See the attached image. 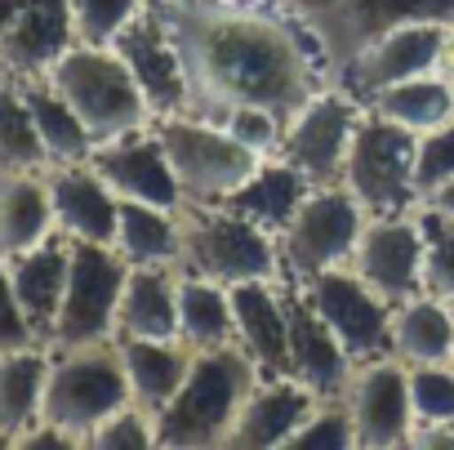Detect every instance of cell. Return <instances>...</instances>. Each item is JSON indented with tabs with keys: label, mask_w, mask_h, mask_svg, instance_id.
I'll return each instance as SVG.
<instances>
[{
	"label": "cell",
	"mask_w": 454,
	"mask_h": 450,
	"mask_svg": "<svg viewBox=\"0 0 454 450\" xmlns=\"http://www.w3.org/2000/svg\"><path fill=\"white\" fill-rule=\"evenodd\" d=\"M312 178L299 170V165H290L286 156H263L259 161V170L227 196L223 205H232L237 214H246V218H254V223H263L268 233H281L286 223L294 218V209L312 196Z\"/></svg>",
	"instance_id": "cell-27"
},
{
	"label": "cell",
	"mask_w": 454,
	"mask_h": 450,
	"mask_svg": "<svg viewBox=\"0 0 454 450\" xmlns=\"http://www.w3.org/2000/svg\"><path fill=\"white\" fill-rule=\"evenodd\" d=\"M129 379L116 339L81 343V348H50V379H45V406L41 419L72 432L81 446L90 432L121 406H129Z\"/></svg>",
	"instance_id": "cell-5"
},
{
	"label": "cell",
	"mask_w": 454,
	"mask_h": 450,
	"mask_svg": "<svg viewBox=\"0 0 454 450\" xmlns=\"http://www.w3.org/2000/svg\"><path fill=\"white\" fill-rule=\"evenodd\" d=\"M54 233L45 170H0V259L23 255Z\"/></svg>",
	"instance_id": "cell-24"
},
{
	"label": "cell",
	"mask_w": 454,
	"mask_h": 450,
	"mask_svg": "<svg viewBox=\"0 0 454 450\" xmlns=\"http://www.w3.org/2000/svg\"><path fill=\"white\" fill-rule=\"evenodd\" d=\"M27 343H41V339H36L32 321L23 317L19 295L10 286V268L0 259V352H14V348H27Z\"/></svg>",
	"instance_id": "cell-42"
},
{
	"label": "cell",
	"mask_w": 454,
	"mask_h": 450,
	"mask_svg": "<svg viewBox=\"0 0 454 450\" xmlns=\"http://www.w3.org/2000/svg\"><path fill=\"white\" fill-rule=\"evenodd\" d=\"M299 290L325 317V326L339 335V343L352 352L356 366L392 352V304H383L352 268H330L303 281Z\"/></svg>",
	"instance_id": "cell-12"
},
{
	"label": "cell",
	"mask_w": 454,
	"mask_h": 450,
	"mask_svg": "<svg viewBox=\"0 0 454 450\" xmlns=\"http://www.w3.org/2000/svg\"><path fill=\"white\" fill-rule=\"evenodd\" d=\"M85 446H98V450H147V446H156V414L143 410L138 401H129V406L112 410L90 432Z\"/></svg>",
	"instance_id": "cell-39"
},
{
	"label": "cell",
	"mask_w": 454,
	"mask_h": 450,
	"mask_svg": "<svg viewBox=\"0 0 454 450\" xmlns=\"http://www.w3.org/2000/svg\"><path fill=\"white\" fill-rule=\"evenodd\" d=\"M72 45V23H67V0H23V10L0 32V76H45L50 63Z\"/></svg>",
	"instance_id": "cell-22"
},
{
	"label": "cell",
	"mask_w": 454,
	"mask_h": 450,
	"mask_svg": "<svg viewBox=\"0 0 454 450\" xmlns=\"http://www.w3.org/2000/svg\"><path fill=\"white\" fill-rule=\"evenodd\" d=\"M112 246L134 268H183V209L121 201Z\"/></svg>",
	"instance_id": "cell-30"
},
{
	"label": "cell",
	"mask_w": 454,
	"mask_h": 450,
	"mask_svg": "<svg viewBox=\"0 0 454 450\" xmlns=\"http://www.w3.org/2000/svg\"><path fill=\"white\" fill-rule=\"evenodd\" d=\"M45 143L36 134L23 81L0 76V170H45Z\"/></svg>",
	"instance_id": "cell-34"
},
{
	"label": "cell",
	"mask_w": 454,
	"mask_h": 450,
	"mask_svg": "<svg viewBox=\"0 0 454 450\" xmlns=\"http://www.w3.org/2000/svg\"><path fill=\"white\" fill-rule=\"evenodd\" d=\"M423 205H432V209H441V214H454V183H445L436 196H427Z\"/></svg>",
	"instance_id": "cell-43"
},
{
	"label": "cell",
	"mask_w": 454,
	"mask_h": 450,
	"mask_svg": "<svg viewBox=\"0 0 454 450\" xmlns=\"http://www.w3.org/2000/svg\"><path fill=\"white\" fill-rule=\"evenodd\" d=\"M90 165L103 174V183L121 196V201H143V205H160V209H183V187L174 178V165L165 156V143L156 134V121L147 130L107 138L94 147Z\"/></svg>",
	"instance_id": "cell-17"
},
{
	"label": "cell",
	"mask_w": 454,
	"mask_h": 450,
	"mask_svg": "<svg viewBox=\"0 0 454 450\" xmlns=\"http://www.w3.org/2000/svg\"><path fill=\"white\" fill-rule=\"evenodd\" d=\"M183 268L223 286L286 277L277 233L223 201H183Z\"/></svg>",
	"instance_id": "cell-4"
},
{
	"label": "cell",
	"mask_w": 454,
	"mask_h": 450,
	"mask_svg": "<svg viewBox=\"0 0 454 450\" xmlns=\"http://www.w3.org/2000/svg\"><path fill=\"white\" fill-rule=\"evenodd\" d=\"M116 339H178V268H134L116 308Z\"/></svg>",
	"instance_id": "cell-25"
},
{
	"label": "cell",
	"mask_w": 454,
	"mask_h": 450,
	"mask_svg": "<svg viewBox=\"0 0 454 450\" xmlns=\"http://www.w3.org/2000/svg\"><path fill=\"white\" fill-rule=\"evenodd\" d=\"M356 446L387 450V446H414V406H410V366L387 357L361 361L352 370V383L343 392Z\"/></svg>",
	"instance_id": "cell-15"
},
{
	"label": "cell",
	"mask_w": 454,
	"mask_h": 450,
	"mask_svg": "<svg viewBox=\"0 0 454 450\" xmlns=\"http://www.w3.org/2000/svg\"><path fill=\"white\" fill-rule=\"evenodd\" d=\"M352 446H356V428H352V414H348L343 397L317 401L312 414L286 441V450H352Z\"/></svg>",
	"instance_id": "cell-38"
},
{
	"label": "cell",
	"mask_w": 454,
	"mask_h": 450,
	"mask_svg": "<svg viewBox=\"0 0 454 450\" xmlns=\"http://www.w3.org/2000/svg\"><path fill=\"white\" fill-rule=\"evenodd\" d=\"M379 116H387L392 125L410 130V134H427L445 121H454V81L445 72H427L401 85L379 90L374 99H365Z\"/></svg>",
	"instance_id": "cell-33"
},
{
	"label": "cell",
	"mask_w": 454,
	"mask_h": 450,
	"mask_svg": "<svg viewBox=\"0 0 454 450\" xmlns=\"http://www.w3.org/2000/svg\"><path fill=\"white\" fill-rule=\"evenodd\" d=\"M50 183V205H54V228L67 241H116V218H121V196L103 183V174L90 161L72 165H45Z\"/></svg>",
	"instance_id": "cell-18"
},
{
	"label": "cell",
	"mask_w": 454,
	"mask_h": 450,
	"mask_svg": "<svg viewBox=\"0 0 454 450\" xmlns=\"http://www.w3.org/2000/svg\"><path fill=\"white\" fill-rule=\"evenodd\" d=\"M178 339L196 352L237 343L232 286H223L214 277H200L192 268H178Z\"/></svg>",
	"instance_id": "cell-31"
},
{
	"label": "cell",
	"mask_w": 454,
	"mask_h": 450,
	"mask_svg": "<svg viewBox=\"0 0 454 450\" xmlns=\"http://www.w3.org/2000/svg\"><path fill=\"white\" fill-rule=\"evenodd\" d=\"M121 361H125V379H129V397L143 410H165L169 397L183 388L196 348H187L183 339H116Z\"/></svg>",
	"instance_id": "cell-28"
},
{
	"label": "cell",
	"mask_w": 454,
	"mask_h": 450,
	"mask_svg": "<svg viewBox=\"0 0 454 450\" xmlns=\"http://www.w3.org/2000/svg\"><path fill=\"white\" fill-rule=\"evenodd\" d=\"M441 72L454 81V28H450V36H445V54H441Z\"/></svg>",
	"instance_id": "cell-44"
},
{
	"label": "cell",
	"mask_w": 454,
	"mask_h": 450,
	"mask_svg": "<svg viewBox=\"0 0 454 450\" xmlns=\"http://www.w3.org/2000/svg\"><path fill=\"white\" fill-rule=\"evenodd\" d=\"M321 397L299 383L294 375H259L250 397L241 401V414L227 432V446L237 450H286L294 428L312 414Z\"/></svg>",
	"instance_id": "cell-20"
},
{
	"label": "cell",
	"mask_w": 454,
	"mask_h": 450,
	"mask_svg": "<svg viewBox=\"0 0 454 450\" xmlns=\"http://www.w3.org/2000/svg\"><path fill=\"white\" fill-rule=\"evenodd\" d=\"M286 308H290V375L308 383L321 401L343 397L352 383V352L339 343V335L325 326V317L303 299L294 281H286Z\"/></svg>",
	"instance_id": "cell-19"
},
{
	"label": "cell",
	"mask_w": 454,
	"mask_h": 450,
	"mask_svg": "<svg viewBox=\"0 0 454 450\" xmlns=\"http://www.w3.org/2000/svg\"><path fill=\"white\" fill-rule=\"evenodd\" d=\"M392 357L405 366L454 361V304L423 290L392 308Z\"/></svg>",
	"instance_id": "cell-26"
},
{
	"label": "cell",
	"mask_w": 454,
	"mask_h": 450,
	"mask_svg": "<svg viewBox=\"0 0 454 450\" xmlns=\"http://www.w3.org/2000/svg\"><path fill=\"white\" fill-rule=\"evenodd\" d=\"M147 0H67V23H72V41L81 45H112L129 19H138V10Z\"/></svg>",
	"instance_id": "cell-37"
},
{
	"label": "cell",
	"mask_w": 454,
	"mask_h": 450,
	"mask_svg": "<svg viewBox=\"0 0 454 450\" xmlns=\"http://www.w3.org/2000/svg\"><path fill=\"white\" fill-rule=\"evenodd\" d=\"M286 5H312V0H286Z\"/></svg>",
	"instance_id": "cell-45"
},
{
	"label": "cell",
	"mask_w": 454,
	"mask_h": 450,
	"mask_svg": "<svg viewBox=\"0 0 454 450\" xmlns=\"http://www.w3.org/2000/svg\"><path fill=\"white\" fill-rule=\"evenodd\" d=\"M45 81L76 107L85 130L94 134V147L134 130H147L156 121L152 103L143 99L134 72L112 45H81L72 41L45 72Z\"/></svg>",
	"instance_id": "cell-3"
},
{
	"label": "cell",
	"mask_w": 454,
	"mask_h": 450,
	"mask_svg": "<svg viewBox=\"0 0 454 450\" xmlns=\"http://www.w3.org/2000/svg\"><path fill=\"white\" fill-rule=\"evenodd\" d=\"M218 125L232 134L237 143H246L250 152H259V156H272L277 147H281V130H286V121L277 116V112H268V107H232V112H223L218 116Z\"/></svg>",
	"instance_id": "cell-41"
},
{
	"label": "cell",
	"mask_w": 454,
	"mask_h": 450,
	"mask_svg": "<svg viewBox=\"0 0 454 450\" xmlns=\"http://www.w3.org/2000/svg\"><path fill=\"white\" fill-rule=\"evenodd\" d=\"M67 259H72V241L63 233H54L50 241H41V246L5 259L10 286L19 295V308L32 321V330H36L41 343H50V330H54V317H59V304H63Z\"/></svg>",
	"instance_id": "cell-23"
},
{
	"label": "cell",
	"mask_w": 454,
	"mask_h": 450,
	"mask_svg": "<svg viewBox=\"0 0 454 450\" xmlns=\"http://www.w3.org/2000/svg\"><path fill=\"white\" fill-rule=\"evenodd\" d=\"M259 375L263 370L246 357L241 343L200 348L192 357L183 388L169 397L165 410H156V446H165V450L227 446V432H232L241 401L250 397Z\"/></svg>",
	"instance_id": "cell-2"
},
{
	"label": "cell",
	"mask_w": 454,
	"mask_h": 450,
	"mask_svg": "<svg viewBox=\"0 0 454 450\" xmlns=\"http://www.w3.org/2000/svg\"><path fill=\"white\" fill-rule=\"evenodd\" d=\"M290 10H299L303 23L317 32L334 72L392 28H405V23L454 28V0H312V5H290Z\"/></svg>",
	"instance_id": "cell-11"
},
{
	"label": "cell",
	"mask_w": 454,
	"mask_h": 450,
	"mask_svg": "<svg viewBox=\"0 0 454 450\" xmlns=\"http://www.w3.org/2000/svg\"><path fill=\"white\" fill-rule=\"evenodd\" d=\"M156 134L174 165L183 201H227L263 161L259 152L237 143L218 121H205L196 112L156 116Z\"/></svg>",
	"instance_id": "cell-8"
},
{
	"label": "cell",
	"mask_w": 454,
	"mask_h": 450,
	"mask_svg": "<svg viewBox=\"0 0 454 450\" xmlns=\"http://www.w3.org/2000/svg\"><path fill=\"white\" fill-rule=\"evenodd\" d=\"M423 223V286L454 304V214L419 205Z\"/></svg>",
	"instance_id": "cell-36"
},
{
	"label": "cell",
	"mask_w": 454,
	"mask_h": 450,
	"mask_svg": "<svg viewBox=\"0 0 454 450\" xmlns=\"http://www.w3.org/2000/svg\"><path fill=\"white\" fill-rule=\"evenodd\" d=\"M445 36H450L445 23H405V28H392V32L374 36L365 50H356L334 72V81L348 85L356 99H374L387 85H401V81L441 72Z\"/></svg>",
	"instance_id": "cell-16"
},
{
	"label": "cell",
	"mask_w": 454,
	"mask_h": 450,
	"mask_svg": "<svg viewBox=\"0 0 454 450\" xmlns=\"http://www.w3.org/2000/svg\"><path fill=\"white\" fill-rule=\"evenodd\" d=\"M169 23L187 81L192 112L218 121L232 107H268L290 121L334 67L299 10H254L250 0H152Z\"/></svg>",
	"instance_id": "cell-1"
},
{
	"label": "cell",
	"mask_w": 454,
	"mask_h": 450,
	"mask_svg": "<svg viewBox=\"0 0 454 450\" xmlns=\"http://www.w3.org/2000/svg\"><path fill=\"white\" fill-rule=\"evenodd\" d=\"M414 156H419V134L392 125L365 103V116L356 125L348 165H343V187L365 205L370 218L379 214H414L423 205L419 178H414Z\"/></svg>",
	"instance_id": "cell-6"
},
{
	"label": "cell",
	"mask_w": 454,
	"mask_h": 450,
	"mask_svg": "<svg viewBox=\"0 0 454 450\" xmlns=\"http://www.w3.org/2000/svg\"><path fill=\"white\" fill-rule=\"evenodd\" d=\"M414 178L419 196H436L445 183H454V121L419 134V156H414Z\"/></svg>",
	"instance_id": "cell-40"
},
{
	"label": "cell",
	"mask_w": 454,
	"mask_h": 450,
	"mask_svg": "<svg viewBox=\"0 0 454 450\" xmlns=\"http://www.w3.org/2000/svg\"><path fill=\"white\" fill-rule=\"evenodd\" d=\"M410 406H414V432L454 428V361L410 366Z\"/></svg>",
	"instance_id": "cell-35"
},
{
	"label": "cell",
	"mask_w": 454,
	"mask_h": 450,
	"mask_svg": "<svg viewBox=\"0 0 454 450\" xmlns=\"http://www.w3.org/2000/svg\"><path fill=\"white\" fill-rule=\"evenodd\" d=\"M365 205L343 187V183H321L312 196L294 209V218L277 233L281 246V272L286 281L303 286L330 268H348L352 250L365 228Z\"/></svg>",
	"instance_id": "cell-7"
},
{
	"label": "cell",
	"mask_w": 454,
	"mask_h": 450,
	"mask_svg": "<svg viewBox=\"0 0 454 450\" xmlns=\"http://www.w3.org/2000/svg\"><path fill=\"white\" fill-rule=\"evenodd\" d=\"M125 277H129V264L116 246L72 241L67 286H63V304L50 330V348H81V343L116 339V308H121Z\"/></svg>",
	"instance_id": "cell-9"
},
{
	"label": "cell",
	"mask_w": 454,
	"mask_h": 450,
	"mask_svg": "<svg viewBox=\"0 0 454 450\" xmlns=\"http://www.w3.org/2000/svg\"><path fill=\"white\" fill-rule=\"evenodd\" d=\"M365 116V99H356L348 85L325 81L281 130V147L277 156H286L290 165H299L317 187L321 183H339L356 125Z\"/></svg>",
	"instance_id": "cell-10"
},
{
	"label": "cell",
	"mask_w": 454,
	"mask_h": 450,
	"mask_svg": "<svg viewBox=\"0 0 454 450\" xmlns=\"http://www.w3.org/2000/svg\"><path fill=\"white\" fill-rule=\"evenodd\" d=\"M383 304H405L423 295V223L414 214H379L365 218L361 241L348 264Z\"/></svg>",
	"instance_id": "cell-13"
},
{
	"label": "cell",
	"mask_w": 454,
	"mask_h": 450,
	"mask_svg": "<svg viewBox=\"0 0 454 450\" xmlns=\"http://www.w3.org/2000/svg\"><path fill=\"white\" fill-rule=\"evenodd\" d=\"M112 50L125 59V67L134 72V81L156 116L192 112V81H187L183 50L152 0L138 10V19L125 23V32L112 41Z\"/></svg>",
	"instance_id": "cell-14"
},
{
	"label": "cell",
	"mask_w": 454,
	"mask_h": 450,
	"mask_svg": "<svg viewBox=\"0 0 454 450\" xmlns=\"http://www.w3.org/2000/svg\"><path fill=\"white\" fill-rule=\"evenodd\" d=\"M50 379V343H27L0 352V446H14L41 419Z\"/></svg>",
	"instance_id": "cell-29"
},
{
	"label": "cell",
	"mask_w": 454,
	"mask_h": 450,
	"mask_svg": "<svg viewBox=\"0 0 454 450\" xmlns=\"http://www.w3.org/2000/svg\"><path fill=\"white\" fill-rule=\"evenodd\" d=\"M237 343L263 375H290V308L286 277L277 281H241L232 286Z\"/></svg>",
	"instance_id": "cell-21"
},
{
	"label": "cell",
	"mask_w": 454,
	"mask_h": 450,
	"mask_svg": "<svg viewBox=\"0 0 454 450\" xmlns=\"http://www.w3.org/2000/svg\"><path fill=\"white\" fill-rule=\"evenodd\" d=\"M23 94H27V107H32V121H36V134L45 143L50 165H72V161H90L94 156V134L85 130L76 107L45 76H27Z\"/></svg>",
	"instance_id": "cell-32"
}]
</instances>
